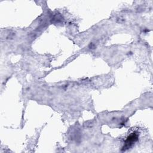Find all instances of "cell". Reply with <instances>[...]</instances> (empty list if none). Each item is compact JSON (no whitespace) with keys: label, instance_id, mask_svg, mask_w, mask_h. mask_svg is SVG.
<instances>
[{"label":"cell","instance_id":"6da1fadb","mask_svg":"<svg viewBox=\"0 0 153 153\" xmlns=\"http://www.w3.org/2000/svg\"><path fill=\"white\" fill-rule=\"evenodd\" d=\"M137 134L136 133H132L130 136H129L126 141L125 147H127V149H128V147H130L137 140Z\"/></svg>","mask_w":153,"mask_h":153}]
</instances>
